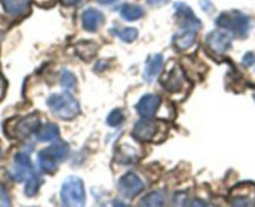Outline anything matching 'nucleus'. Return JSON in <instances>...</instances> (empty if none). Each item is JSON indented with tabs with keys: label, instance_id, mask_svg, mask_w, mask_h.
Masks as SVG:
<instances>
[{
	"label": "nucleus",
	"instance_id": "obj_1",
	"mask_svg": "<svg viewBox=\"0 0 255 207\" xmlns=\"http://www.w3.org/2000/svg\"><path fill=\"white\" fill-rule=\"evenodd\" d=\"M69 153L70 147L65 141H55L38 153L39 167L45 174H55L59 162L65 161Z\"/></svg>",
	"mask_w": 255,
	"mask_h": 207
},
{
	"label": "nucleus",
	"instance_id": "obj_2",
	"mask_svg": "<svg viewBox=\"0 0 255 207\" xmlns=\"http://www.w3.org/2000/svg\"><path fill=\"white\" fill-rule=\"evenodd\" d=\"M46 105L61 120H73L80 114L79 102L69 91L51 94L46 100Z\"/></svg>",
	"mask_w": 255,
	"mask_h": 207
},
{
	"label": "nucleus",
	"instance_id": "obj_3",
	"mask_svg": "<svg viewBox=\"0 0 255 207\" xmlns=\"http://www.w3.org/2000/svg\"><path fill=\"white\" fill-rule=\"evenodd\" d=\"M215 24H217L219 28L225 29V30L230 31V33L239 36V38H245L250 29L249 16L238 10L223 11V13L215 19Z\"/></svg>",
	"mask_w": 255,
	"mask_h": 207
},
{
	"label": "nucleus",
	"instance_id": "obj_4",
	"mask_svg": "<svg viewBox=\"0 0 255 207\" xmlns=\"http://www.w3.org/2000/svg\"><path fill=\"white\" fill-rule=\"evenodd\" d=\"M60 200L64 206H83L87 200L83 180L77 176L68 177L61 186Z\"/></svg>",
	"mask_w": 255,
	"mask_h": 207
},
{
	"label": "nucleus",
	"instance_id": "obj_5",
	"mask_svg": "<svg viewBox=\"0 0 255 207\" xmlns=\"http://www.w3.org/2000/svg\"><path fill=\"white\" fill-rule=\"evenodd\" d=\"M205 46L212 55L222 57L232 46V35L220 30L210 31L205 38Z\"/></svg>",
	"mask_w": 255,
	"mask_h": 207
},
{
	"label": "nucleus",
	"instance_id": "obj_6",
	"mask_svg": "<svg viewBox=\"0 0 255 207\" xmlns=\"http://www.w3.org/2000/svg\"><path fill=\"white\" fill-rule=\"evenodd\" d=\"M159 130L158 121L151 120V118H143L134 125L133 138L139 142H154Z\"/></svg>",
	"mask_w": 255,
	"mask_h": 207
},
{
	"label": "nucleus",
	"instance_id": "obj_7",
	"mask_svg": "<svg viewBox=\"0 0 255 207\" xmlns=\"http://www.w3.org/2000/svg\"><path fill=\"white\" fill-rule=\"evenodd\" d=\"M118 190L125 199H133L144 190V184L140 177L134 172H127L118 181Z\"/></svg>",
	"mask_w": 255,
	"mask_h": 207
},
{
	"label": "nucleus",
	"instance_id": "obj_8",
	"mask_svg": "<svg viewBox=\"0 0 255 207\" xmlns=\"http://www.w3.org/2000/svg\"><path fill=\"white\" fill-rule=\"evenodd\" d=\"M174 9H175L176 20H178L179 26L181 29H184V30H198V29L202 28V21L195 16L194 11L190 6L179 1L174 5Z\"/></svg>",
	"mask_w": 255,
	"mask_h": 207
},
{
	"label": "nucleus",
	"instance_id": "obj_9",
	"mask_svg": "<svg viewBox=\"0 0 255 207\" xmlns=\"http://www.w3.org/2000/svg\"><path fill=\"white\" fill-rule=\"evenodd\" d=\"M229 202L233 206H255V185L242 184L233 189Z\"/></svg>",
	"mask_w": 255,
	"mask_h": 207
},
{
	"label": "nucleus",
	"instance_id": "obj_10",
	"mask_svg": "<svg viewBox=\"0 0 255 207\" xmlns=\"http://www.w3.org/2000/svg\"><path fill=\"white\" fill-rule=\"evenodd\" d=\"M33 171V164L28 153L18 152L14 157V167L10 170V177L15 182H23Z\"/></svg>",
	"mask_w": 255,
	"mask_h": 207
},
{
	"label": "nucleus",
	"instance_id": "obj_11",
	"mask_svg": "<svg viewBox=\"0 0 255 207\" xmlns=\"http://www.w3.org/2000/svg\"><path fill=\"white\" fill-rule=\"evenodd\" d=\"M160 102L161 99L159 95L145 94L135 105V110L141 118H154L160 106Z\"/></svg>",
	"mask_w": 255,
	"mask_h": 207
},
{
	"label": "nucleus",
	"instance_id": "obj_12",
	"mask_svg": "<svg viewBox=\"0 0 255 207\" xmlns=\"http://www.w3.org/2000/svg\"><path fill=\"white\" fill-rule=\"evenodd\" d=\"M40 118L36 113L30 114V115L25 116L21 120H19V123L16 124L15 129H14V133L18 138H29L33 134H36V131L40 128Z\"/></svg>",
	"mask_w": 255,
	"mask_h": 207
},
{
	"label": "nucleus",
	"instance_id": "obj_13",
	"mask_svg": "<svg viewBox=\"0 0 255 207\" xmlns=\"http://www.w3.org/2000/svg\"><path fill=\"white\" fill-rule=\"evenodd\" d=\"M184 81L185 80H184L183 71L178 67H174L173 69L166 71L160 77V84L163 85L166 91L171 92V94L180 91L184 86Z\"/></svg>",
	"mask_w": 255,
	"mask_h": 207
},
{
	"label": "nucleus",
	"instance_id": "obj_14",
	"mask_svg": "<svg viewBox=\"0 0 255 207\" xmlns=\"http://www.w3.org/2000/svg\"><path fill=\"white\" fill-rule=\"evenodd\" d=\"M104 14L95 8H88L82 14V24L84 30L95 33L104 25Z\"/></svg>",
	"mask_w": 255,
	"mask_h": 207
},
{
	"label": "nucleus",
	"instance_id": "obj_15",
	"mask_svg": "<svg viewBox=\"0 0 255 207\" xmlns=\"http://www.w3.org/2000/svg\"><path fill=\"white\" fill-rule=\"evenodd\" d=\"M164 59L161 54H155L149 57L148 62H146L145 69H144V79L146 81H153L159 74H160L161 69H163Z\"/></svg>",
	"mask_w": 255,
	"mask_h": 207
},
{
	"label": "nucleus",
	"instance_id": "obj_16",
	"mask_svg": "<svg viewBox=\"0 0 255 207\" xmlns=\"http://www.w3.org/2000/svg\"><path fill=\"white\" fill-rule=\"evenodd\" d=\"M197 41V33L195 30H185L183 34H179L174 38L173 44L176 51H186L194 45Z\"/></svg>",
	"mask_w": 255,
	"mask_h": 207
},
{
	"label": "nucleus",
	"instance_id": "obj_17",
	"mask_svg": "<svg viewBox=\"0 0 255 207\" xmlns=\"http://www.w3.org/2000/svg\"><path fill=\"white\" fill-rule=\"evenodd\" d=\"M4 10L13 16H20L28 13V0H1Z\"/></svg>",
	"mask_w": 255,
	"mask_h": 207
},
{
	"label": "nucleus",
	"instance_id": "obj_18",
	"mask_svg": "<svg viewBox=\"0 0 255 207\" xmlns=\"http://www.w3.org/2000/svg\"><path fill=\"white\" fill-rule=\"evenodd\" d=\"M120 16L127 21H135L145 15V10L143 6L138 4H124L119 8Z\"/></svg>",
	"mask_w": 255,
	"mask_h": 207
},
{
	"label": "nucleus",
	"instance_id": "obj_19",
	"mask_svg": "<svg viewBox=\"0 0 255 207\" xmlns=\"http://www.w3.org/2000/svg\"><path fill=\"white\" fill-rule=\"evenodd\" d=\"M36 138L40 142H50L55 138H59V128L55 124H45V125H40L39 130L35 134Z\"/></svg>",
	"mask_w": 255,
	"mask_h": 207
},
{
	"label": "nucleus",
	"instance_id": "obj_20",
	"mask_svg": "<svg viewBox=\"0 0 255 207\" xmlns=\"http://www.w3.org/2000/svg\"><path fill=\"white\" fill-rule=\"evenodd\" d=\"M44 179L41 177V175L36 171H31V174L29 175V177L26 179V185H25V195L28 197H33L38 194L39 189L43 185Z\"/></svg>",
	"mask_w": 255,
	"mask_h": 207
},
{
	"label": "nucleus",
	"instance_id": "obj_21",
	"mask_svg": "<svg viewBox=\"0 0 255 207\" xmlns=\"http://www.w3.org/2000/svg\"><path fill=\"white\" fill-rule=\"evenodd\" d=\"M118 161L123 165H130L138 160L136 151L130 146H120L118 148Z\"/></svg>",
	"mask_w": 255,
	"mask_h": 207
},
{
	"label": "nucleus",
	"instance_id": "obj_22",
	"mask_svg": "<svg viewBox=\"0 0 255 207\" xmlns=\"http://www.w3.org/2000/svg\"><path fill=\"white\" fill-rule=\"evenodd\" d=\"M98 50L97 44H94L93 41H82L79 45L77 46L78 55L82 58L85 62H89L93 58L95 57V53Z\"/></svg>",
	"mask_w": 255,
	"mask_h": 207
},
{
	"label": "nucleus",
	"instance_id": "obj_23",
	"mask_svg": "<svg viewBox=\"0 0 255 207\" xmlns=\"http://www.w3.org/2000/svg\"><path fill=\"white\" fill-rule=\"evenodd\" d=\"M165 204V194L161 191H153L140 200V206H163Z\"/></svg>",
	"mask_w": 255,
	"mask_h": 207
},
{
	"label": "nucleus",
	"instance_id": "obj_24",
	"mask_svg": "<svg viewBox=\"0 0 255 207\" xmlns=\"http://www.w3.org/2000/svg\"><path fill=\"white\" fill-rule=\"evenodd\" d=\"M113 33L125 43H133L138 39V30L135 28H123V29H112Z\"/></svg>",
	"mask_w": 255,
	"mask_h": 207
},
{
	"label": "nucleus",
	"instance_id": "obj_25",
	"mask_svg": "<svg viewBox=\"0 0 255 207\" xmlns=\"http://www.w3.org/2000/svg\"><path fill=\"white\" fill-rule=\"evenodd\" d=\"M125 121V115L120 109H115L112 113L108 115L107 118V124L112 128H118V126H122Z\"/></svg>",
	"mask_w": 255,
	"mask_h": 207
},
{
	"label": "nucleus",
	"instance_id": "obj_26",
	"mask_svg": "<svg viewBox=\"0 0 255 207\" xmlns=\"http://www.w3.org/2000/svg\"><path fill=\"white\" fill-rule=\"evenodd\" d=\"M61 86L64 89H67L68 91L74 90L77 87V77H75V75L72 71H67L65 70L63 72V75H61Z\"/></svg>",
	"mask_w": 255,
	"mask_h": 207
},
{
	"label": "nucleus",
	"instance_id": "obj_27",
	"mask_svg": "<svg viewBox=\"0 0 255 207\" xmlns=\"http://www.w3.org/2000/svg\"><path fill=\"white\" fill-rule=\"evenodd\" d=\"M10 205V199L3 186H0V206H9Z\"/></svg>",
	"mask_w": 255,
	"mask_h": 207
},
{
	"label": "nucleus",
	"instance_id": "obj_28",
	"mask_svg": "<svg viewBox=\"0 0 255 207\" xmlns=\"http://www.w3.org/2000/svg\"><path fill=\"white\" fill-rule=\"evenodd\" d=\"M255 63V55L254 53H252V51H249V53H247V54L244 55V58H243V64L245 65V67H252L253 64Z\"/></svg>",
	"mask_w": 255,
	"mask_h": 207
},
{
	"label": "nucleus",
	"instance_id": "obj_29",
	"mask_svg": "<svg viewBox=\"0 0 255 207\" xmlns=\"http://www.w3.org/2000/svg\"><path fill=\"white\" fill-rule=\"evenodd\" d=\"M200 6H202L203 10L207 11V13H212V11L214 10V6H213L212 1H209V0H202V1H200Z\"/></svg>",
	"mask_w": 255,
	"mask_h": 207
},
{
	"label": "nucleus",
	"instance_id": "obj_30",
	"mask_svg": "<svg viewBox=\"0 0 255 207\" xmlns=\"http://www.w3.org/2000/svg\"><path fill=\"white\" fill-rule=\"evenodd\" d=\"M146 1H148L149 5L151 6H161L164 5V4L169 3L170 0H146Z\"/></svg>",
	"mask_w": 255,
	"mask_h": 207
},
{
	"label": "nucleus",
	"instance_id": "obj_31",
	"mask_svg": "<svg viewBox=\"0 0 255 207\" xmlns=\"http://www.w3.org/2000/svg\"><path fill=\"white\" fill-rule=\"evenodd\" d=\"M79 1L80 0H60V3L63 4V5H67V6L75 5V4H78Z\"/></svg>",
	"mask_w": 255,
	"mask_h": 207
},
{
	"label": "nucleus",
	"instance_id": "obj_32",
	"mask_svg": "<svg viewBox=\"0 0 255 207\" xmlns=\"http://www.w3.org/2000/svg\"><path fill=\"white\" fill-rule=\"evenodd\" d=\"M98 3L103 4V5H110V4H114L117 0H97Z\"/></svg>",
	"mask_w": 255,
	"mask_h": 207
},
{
	"label": "nucleus",
	"instance_id": "obj_33",
	"mask_svg": "<svg viewBox=\"0 0 255 207\" xmlns=\"http://www.w3.org/2000/svg\"><path fill=\"white\" fill-rule=\"evenodd\" d=\"M4 94V81L3 79L0 77V97H1V95Z\"/></svg>",
	"mask_w": 255,
	"mask_h": 207
},
{
	"label": "nucleus",
	"instance_id": "obj_34",
	"mask_svg": "<svg viewBox=\"0 0 255 207\" xmlns=\"http://www.w3.org/2000/svg\"><path fill=\"white\" fill-rule=\"evenodd\" d=\"M1 155H3V152H1V147H0V159H1Z\"/></svg>",
	"mask_w": 255,
	"mask_h": 207
},
{
	"label": "nucleus",
	"instance_id": "obj_35",
	"mask_svg": "<svg viewBox=\"0 0 255 207\" xmlns=\"http://www.w3.org/2000/svg\"><path fill=\"white\" fill-rule=\"evenodd\" d=\"M254 97H255V91H254Z\"/></svg>",
	"mask_w": 255,
	"mask_h": 207
}]
</instances>
